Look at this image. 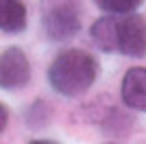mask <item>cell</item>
Wrapping results in <instances>:
<instances>
[{
    "instance_id": "cell-7",
    "label": "cell",
    "mask_w": 146,
    "mask_h": 144,
    "mask_svg": "<svg viewBox=\"0 0 146 144\" xmlns=\"http://www.w3.org/2000/svg\"><path fill=\"white\" fill-rule=\"evenodd\" d=\"M94 2L109 13H133L144 0H94Z\"/></svg>"
},
{
    "instance_id": "cell-3",
    "label": "cell",
    "mask_w": 146,
    "mask_h": 144,
    "mask_svg": "<svg viewBox=\"0 0 146 144\" xmlns=\"http://www.w3.org/2000/svg\"><path fill=\"white\" fill-rule=\"evenodd\" d=\"M42 29L50 42H63L81 29V0H42Z\"/></svg>"
},
{
    "instance_id": "cell-1",
    "label": "cell",
    "mask_w": 146,
    "mask_h": 144,
    "mask_svg": "<svg viewBox=\"0 0 146 144\" xmlns=\"http://www.w3.org/2000/svg\"><path fill=\"white\" fill-rule=\"evenodd\" d=\"M92 42L105 53L140 57L146 53V20L137 13H111L90 29Z\"/></svg>"
},
{
    "instance_id": "cell-5",
    "label": "cell",
    "mask_w": 146,
    "mask_h": 144,
    "mask_svg": "<svg viewBox=\"0 0 146 144\" xmlns=\"http://www.w3.org/2000/svg\"><path fill=\"white\" fill-rule=\"evenodd\" d=\"M122 101L133 111H146V68H131L122 79Z\"/></svg>"
},
{
    "instance_id": "cell-9",
    "label": "cell",
    "mask_w": 146,
    "mask_h": 144,
    "mask_svg": "<svg viewBox=\"0 0 146 144\" xmlns=\"http://www.w3.org/2000/svg\"><path fill=\"white\" fill-rule=\"evenodd\" d=\"M29 144H55V142H50V140H33Z\"/></svg>"
},
{
    "instance_id": "cell-8",
    "label": "cell",
    "mask_w": 146,
    "mask_h": 144,
    "mask_svg": "<svg viewBox=\"0 0 146 144\" xmlns=\"http://www.w3.org/2000/svg\"><path fill=\"white\" fill-rule=\"evenodd\" d=\"M7 122H9V111H7V107L2 105V103H0V133L5 131Z\"/></svg>"
},
{
    "instance_id": "cell-2",
    "label": "cell",
    "mask_w": 146,
    "mask_h": 144,
    "mask_svg": "<svg viewBox=\"0 0 146 144\" xmlns=\"http://www.w3.org/2000/svg\"><path fill=\"white\" fill-rule=\"evenodd\" d=\"M98 77V61L87 50L68 48L55 57L48 68V81L57 94L68 98L81 96L90 90Z\"/></svg>"
},
{
    "instance_id": "cell-4",
    "label": "cell",
    "mask_w": 146,
    "mask_h": 144,
    "mask_svg": "<svg viewBox=\"0 0 146 144\" xmlns=\"http://www.w3.org/2000/svg\"><path fill=\"white\" fill-rule=\"evenodd\" d=\"M31 81V63L24 50L7 48L0 55V87L2 90H20Z\"/></svg>"
},
{
    "instance_id": "cell-6",
    "label": "cell",
    "mask_w": 146,
    "mask_h": 144,
    "mask_svg": "<svg viewBox=\"0 0 146 144\" xmlns=\"http://www.w3.org/2000/svg\"><path fill=\"white\" fill-rule=\"evenodd\" d=\"M26 26V7L22 0H0V31L20 33Z\"/></svg>"
}]
</instances>
